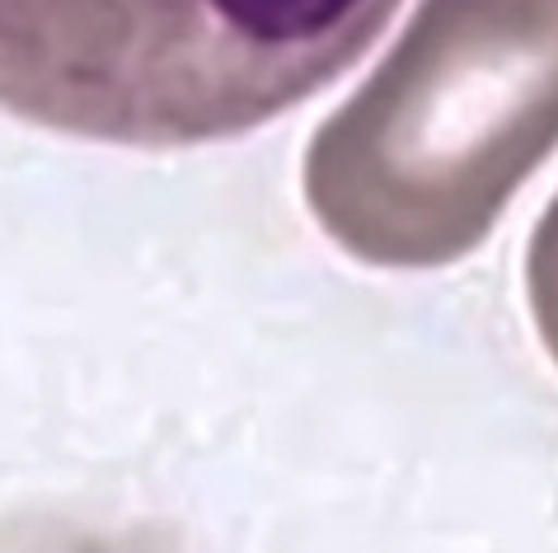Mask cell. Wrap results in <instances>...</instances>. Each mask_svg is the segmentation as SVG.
I'll list each match as a JSON object with an SVG mask.
<instances>
[{"mask_svg":"<svg viewBox=\"0 0 558 553\" xmlns=\"http://www.w3.org/2000/svg\"><path fill=\"white\" fill-rule=\"evenodd\" d=\"M399 0H0V109L113 146L254 132L333 85Z\"/></svg>","mask_w":558,"mask_h":553,"instance_id":"cell-2","label":"cell"},{"mask_svg":"<svg viewBox=\"0 0 558 553\" xmlns=\"http://www.w3.org/2000/svg\"><path fill=\"white\" fill-rule=\"evenodd\" d=\"M525 291H531V315L535 329L545 337L549 357L558 361V197L549 202L545 221L531 235V254H525Z\"/></svg>","mask_w":558,"mask_h":553,"instance_id":"cell-3","label":"cell"},{"mask_svg":"<svg viewBox=\"0 0 558 553\" xmlns=\"http://www.w3.org/2000/svg\"><path fill=\"white\" fill-rule=\"evenodd\" d=\"M558 146V0H423L380 71L315 132L305 197L376 268L484 244Z\"/></svg>","mask_w":558,"mask_h":553,"instance_id":"cell-1","label":"cell"}]
</instances>
